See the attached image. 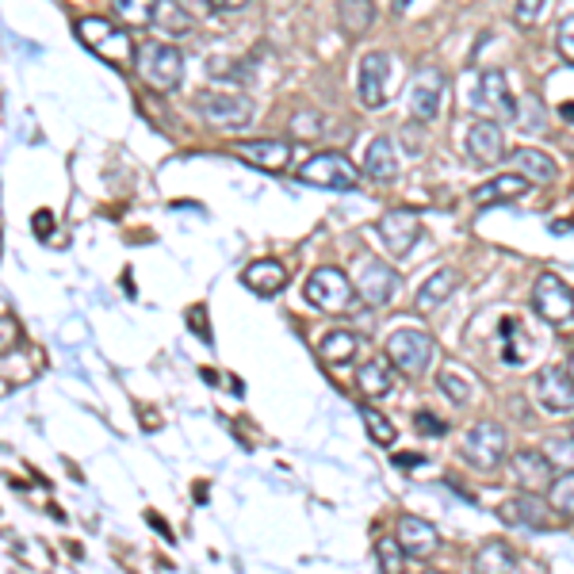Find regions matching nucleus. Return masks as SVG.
I'll list each match as a JSON object with an SVG mask.
<instances>
[{
	"mask_svg": "<svg viewBox=\"0 0 574 574\" xmlns=\"http://www.w3.org/2000/svg\"><path fill=\"white\" fill-rule=\"evenodd\" d=\"M77 38H81L100 61H107V66L115 69L135 66V43H130L123 23L104 20V15H84V20H77Z\"/></svg>",
	"mask_w": 574,
	"mask_h": 574,
	"instance_id": "1",
	"label": "nucleus"
},
{
	"mask_svg": "<svg viewBox=\"0 0 574 574\" xmlns=\"http://www.w3.org/2000/svg\"><path fill=\"white\" fill-rule=\"evenodd\" d=\"M135 69L150 89L173 92L184 81V54L169 43H146L135 50Z\"/></svg>",
	"mask_w": 574,
	"mask_h": 574,
	"instance_id": "2",
	"label": "nucleus"
},
{
	"mask_svg": "<svg viewBox=\"0 0 574 574\" xmlns=\"http://www.w3.org/2000/svg\"><path fill=\"white\" fill-rule=\"evenodd\" d=\"M433 356H437V345H433L429 333L399 330L387 337V360H391V368H399L402 376H410V379L425 376Z\"/></svg>",
	"mask_w": 574,
	"mask_h": 574,
	"instance_id": "3",
	"label": "nucleus"
},
{
	"mask_svg": "<svg viewBox=\"0 0 574 574\" xmlns=\"http://www.w3.org/2000/svg\"><path fill=\"white\" fill-rule=\"evenodd\" d=\"M196 112L215 130H242L253 119V100L238 96V92H199Z\"/></svg>",
	"mask_w": 574,
	"mask_h": 574,
	"instance_id": "4",
	"label": "nucleus"
},
{
	"mask_svg": "<svg viewBox=\"0 0 574 574\" xmlns=\"http://www.w3.org/2000/svg\"><path fill=\"white\" fill-rule=\"evenodd\" d=\"M299 181L325 192H353L356 184H360V173H356V165L345 153H318V158L302 161Z\"/></svg>",
	"mask_w": 574,
	"mask_h": 574,
	"instance_id": "5",
	"label": "nucleus"
},
{
	"mask_svg": "<svg viewBox=\"0 0 574 574\" xmlns=\"http://www.w3.org/2000/svg\"><path fill=\"white\" fill-rule=\"evenodd\" d=\"M509 456V437L498 422H479L475 429L463 437V460L479 471H498Z\"/></svg>",
	"mask_w": 574,
	"mask_h": 574,
	"instance_id": "6",
	"label": "nucleus"
},
{
	"mask_svg": "<svg viewBox=\"0 0 574 574\" xmlns=\"http://www.w3.org/2000/svg\"><path fill=\"white\" fill-rule=\"evenodd\" d=\"M307 299L314 302L318 310H325V314H345V310H353V299H356V287L348 280L341 268H314L307 280Z\"/></svg>",
	"mask_w": 574,
	"mask_h": 574,
	"instance_id": "7",
	"label": "nucleus"
},
{
	"mask_svg": "<svg viewBox=\"0 0 574 574\" xmlns=\"http://www.w3.org/2000/svg\"><path fill=\"white\" fill-rule=\"evenodd\" d=\"M471 107L494 123L517 119V100H514V92H509V81L502 69H486V73L479 77L475 92H471Z\"/></svg>",
	"mask_w": 574,
	"mask_h": 574,
	"instance_id": "8",
	"label": "nucleus"
},
{
	"mask_svg": "<svg viewBox=\"0 0 574 574\" xmlns=\"http://www.w3.org/2000/svg\"><path fill=\"white\" fill-rule=\"evenodd\" d=\"M356 295H360L364 302H371V307H387V302L399 295V273H394L391 265H383V261H376V257H368V261H360L356 265Z\"/></svg>",
	"mask_w": 574,
	"mask_h": 574,
	"instance_id": "9",
	"label": "nucleus"
},
{
	"mask_svg": "<svg viewBox=\"0 0 574 574\" xmlns=\"http://www.w3.org/2000/svg\"><path fill=\"white\" fill-rule=\"evenodd\" d=\"M532 310H537L544 322L567 325L574 318V291L560 280V276L544 273L537 280V287H532Z\"/></svg>",
	"mask_w": 574,
	"mask_h": 574,
	"instance_id": "10",
	"label": "nucleus"
},
{
	"mask_svg": "<svg viewBox=\"0 0 574 574\" xmlns=\"http://www.w3.org/2000/svg\"><path fill=\"white\" fill-rule=\"evenodd\" d=\"M391 54L387 50H371L360 58V84H356V92H360V104L368 107H383L387 96H391Z\"/></svg>",
	"mask_w": 574,
	"mask_h": 574,
	"instance_id": "11",
	"label": "nucleus"
},
{
	"mask_svg": "<svg viewBox=\"0 0 574 574\" xmlns=\"http://www.w3.org/2000/svg\"><path fill=\"white\" fill-rule=\"evenodd\" d=\"M440 100H445V73L437 66H422L410 84V112L417 123H433L440 115Z\"/></svg>",
	"mask_w": 574,
	"mask_h": 574,
	"instance_id": "12",
	"label": "nucleus"
},
{
	"mask_svg": "<svg viewBox=\"0 0 574 574\" xmlns=\"http://www.w3.org/2000/svg\"><path fill=\"white\" fill-rule=\"evenodd\" d=\"M376 230L394 257H406L417 245V238H422V219H417V211H410V207H394V211H387L383 219H379Z\"/></svg>",
	"mask_w": 574,
	"mask_h": 574,
	"instance_id": "13",
	"label": "nucleus"
},
{
	"mask_svg": "<svg viewBox=\"0 0 574 574\" xmlns=\"http://www.w3.org/2000/svg\"><path fill=\"white\" fill-rule=\"evenodd\" d=\"M498 517L506 525H517V529H552L555 525V514L537 491H521L517 498L502 502L498 506Z\"/></svg>",
	"mask_w": 574,
	"mask_h": 574,
	"instance_id": "14",
	"label": "nucleus"
},
{
	"mask_svg": "<svg viewBox=\"0 0 574 574\" xmlns=\"http://www.w3.org/2000/svg\"><path fill=\"white\" fill-rule=\"evenodd\" d=\"M532 391L548 414H574V379L567 376V368H540Z\"/></svg>",
	"mask_w": 574,
	"mask_h": 574,
	"instance_id": "15",
	"label": "nucleus"
},
{
	"mask_svg": "<svg viewBox=\"0 0 574 574\" xmlns=\"http://www.w3.org/2000/svg\"><path fill=\"white\" fill-rule=\"evenodd\" d=\"M234 158H242L245 165H257L265 173H280L291 161V142H280V138H257V142H238L230 146Z\"/></svg>",
	"mask_w": 574,
	"mask_h": 574,
	"instance_id": "16",
	"label": "nucleus"
},
{
	"mask_svg": "<svg viewBox=\"0 0 574 574\" xmlns=\"http://www.w3.org/2000/svg\"><path fill=\"white\" fill-rule=\"evenodd\" d=\"M468 153L471 161H479V165H498V161H506V135H502V127L494 119H479L475 127L468 130Z\"/></svg>",
	"mask_w": 574,
	"mask_h": 574,
	"instance_id": "17",
	"label": "nucleus"
},
{
	"mask_svg": "<svg viewBox=\"0 0 574 574\" xmlns=\"http://www.w3.org/2000/svg\"><path fill=\"white\" fill-rule=\"evenodd\" d=\"M509 468H514V479L521 483V491H548L555 479V463L548 460L544 452H537V448H525V452H514V460H509Z\"/></svg>",
	"mask_w": 574,
	"mask_h": 574,
	"instance_id": "18",
	"label": "nucleus"
},
{
	"mask_svg": "<svg viewBox=\"0 0 574 574\" xmlns=\"http://www.w3.org/2000/svg\"><path fill=\"white\" fill-rule=\"evenodd\" d=\"M399 544L406 555H414V560H429L433 552H437V529H433L429 521H422V517H399Z\"/></svg>",
	"mask_w": 574,
	"mask_h": 574,
	"instance_id": "19",
	"label": "nucleus"
},
{
	"mask_svg": "<svg viewBox=\"0 0 574 574\" xmlns=\"http://www.w3.org/2000/svg\"><path fill=\"white\" fill-rule=\"evenodd\" d=\"M525 192H529V181H525L521 173H498L491 184L471 192V199H475L479 207H491V204H509V199L525 196Z\"/></svg>",
	"mask_w": 574,
	"mask_h": 574,
	"instance_id": "20",
	"label": "nucleus"
},
{
	"mask_svg": "<svg viewBox=\"0 0 574 574\" xmlns=\"http://www.w3.org/2000/svg\"><path fill=\"white\" fill-rule=\"evenodd\" d=\"M242 284L268 299V295L287 287V265H280V261H253V265L242 273Z\"/></svg>",
	"mask_w": 574,
	"mask_h": 574,
	"instance_id": "21",
	"label": "nucleus"
},
{
	"mask_svg": "<svg viewBox=\"0 0 574 574\" xmlns=\"http://www.w3.org/2000/svg\"><path fill=\"white\" fill-rule=\"evenodd\" d=\"M506 158L529 184H552L555 173H560L555 161L548 158V153H540V150H514V153H506Z\"/></svg>",
	"mask_w": 574,
	"mask_h": 574,
	"instance_id": "22",
	"label": "nucleus"
},
{
	"mask_svg": "<svg viewBox=\"0 0 574 574\" xmlns=\"http://www.w3.org/2000/svg\"><path fill=\"white\" fill-rule=\"evenodd\" d=\"M456 287H460V273H456V268H440V273H433L429 280L422 284V291H417V310H437L440 302L452 299Z\"/></svg>",
	"mask_w": 574,
	"mask_h": 574,
	"instance_id": "23",
	"label": "nucleus"
},
{
	"mask_svg": "<svg viewBox=\"0 0 574 574\" xmlns=\"http://www.w3.org/2000/svg\"><path fill=\"white\" fill-rule=\"evenodd\" d=\"M364 173L376 176V181L399 176V153H394L391 138H376V142L364 150Z\"/></svg>",
	"mask_w": 574,
	"mask_h": 574,
	"instance_id": "24",
	"label": "nucleus"
},
{
	"mask_svg": "<svg viewBox=\"0 0 574 574\" xmlns=\"http://www.w3.org/2000/svg\"><path fill=\"white\" fill-rule=\"evenodd\" d=\"M356 387H360L368 399H383L391 394L394 387V371H391V360H368L356 368Z\"/></svg>",
	"mask_w": 574,
	"mask_h": 574,
	"instance_id": "25",
	"label": "nucleus"
},
{
	"mask_svg": "<svg viewBox=\"0 0 574 574\" xmlns=\"http://www.w3.org/2000/svg\"><path fill=\"white\" fill-rule=\"evenodd\" d=\"M153 23H158L165 35H188V31L196 27V20H192V12L181 0H158V4H153Z\"/></svg>",
	"mask_w": 574,
	"mask_h": 574,
	"instance_id": "26",
	"label": "nucleus"
},
{
	"mask_svg": "<svg viewBox=\"0 0 574 574\" xmlns=\"http://www.w3.org/2000/svg\"><path fill=\"white\" fill-rule=\"evenodd\" d=\"M337 15H341V27H345V35H364V31L376 23V4L371 0H341L337 4Z\"/></svg>",
	"mask_w": 574,
	"mask_h": 574,
	"instance_id": "27",
	"label": "nucleus"
},
{
	"mask_svg": "<svg viewBox=\"0 0 574 574\" xmlns=\"http://www.w3.org/2000/svg\"><path fill=\"white\" fill-rule=\"evenodd\" d=\"M475 571H498V574L517 571L514 548L502 544V540H491V544H483V548H479V555H475Z\"/></svg>",
	"mask_w": 574,
	"mask_h": 574,
	"instance_id": "28",
	"label": "nucleus"
},
{
	"mask_svg": "<svg viewBox=\"0 0 574 574\" xmlns=\"http://www.w3.org/2000/svg\"><path fill=\"white\" fill-rule=\"evenodd\" d=\"M356 348H360V337L356 333H348V330H333L330 337L322 341V360L325 364H348L356 356Z\"/></svg>",
	"mask_w": 574,
	"mask_h": 574,
	"instance_id": "29",
	"label": "nucleus"
},
{
	"mask_svg": "<svg viewBox=\"0 0 574 574\" xmlns=\"http://www.w3.org/2000/svg\"><path fill=\"white\" fill-rule=\"evenodd\" d=\"M437 387L445 391L448 402H456V406H468V402H471V379L460 376L456 368H445V371H440V376H437Z\"/></svg>",
	"mask_w": 574,
	"mask_h": 574,
	"instance_id": "30",
	"label": "nucleus"
},
{
	"mask_svg": "<svg viewBox=\"0 0 574 574\" xmlns=\"http://www.w3.org/2000/svg\"><path fill=\"white\" fill-rule=\"evenodd\" d=\"M153 4H158V0H112L115 15H119L123 23H130V27H146V23L153 20Z\"/></svg>",
	"mask_w": 574,
	"mask_h": 574,
	"instance_id": "31",
	"label": "nucleus"
},
{
	"mask_svg": "<svg viewBox=\"0 0 574 574\" xmlns=\"http://www.w3.org/2000/svg\"><path fill=\"white\" fill-rule=\"evenodd\" d=\"M364 429L371 433V440H376V445H394V437H399V429H394L391 422H387V414H379V410H371V406H364Z\"/></svg>",
	"mask_w": 574,
	"mask_h": 574,
	"instance_id": "32",
	"label": "nucleus"
},
{
	"mask_svg": "<svg viewBox=\"0 0 574 574\" xmlns=\"http://www.w3.org/2000/svg\"><path fill=\"white\" fill-rule=\"evenodd\" d=\"M552 506L560 509V517H574V468L552 483Z\"/></svg>",
	"mask_w": 574,
	"mask_h": 574,
	"instance_id": "33",
	"label": "nucleus"
},
{
	"mask_svg": "<svg viewBox=\"0 0 574 574\" xmlns=\"http://www.w3.org/2000/svg\"><path fill=\"white\" fill-rule=\"evenodd\" d=\"M376 555H379V571H387V574H399L402 571V560H406V552H402L399 540H379Z\"/></svg>",
	"mask_w": 574,
	"mask_h": 574,
	"instance_id": "34",
	"label": "nucleus"
},
{
	"mask_svg": "<svg viewBox=\"0 0 574 574\" xmlns=\"http://www.w3.org/2000/svg\"><path fill=\"white\" fill-rule=\"evenodd\" d=\"M517 322H502V341H506V345H502V360L506 364H521L525 360V337L517 341Z\"/></svg>",
	"mask_w": 574,
	"mask_h": 574,
	"instance_id": "35",
	"label": "nucleus"
},
{
	"mask_svg": "<svg viewBox=\"0 0 574 574\" xmlns=\"http://www.w3.org/2000/svg\"><path fill=\"white\" fill-rule=\"evenodd\" d=\"M414 429L422 433V437H445V433H448V425L440 422L437 414H429V410H422V414L414 417Z\"/></svg>",
	"mask_w": 574,
	"mask_h": 574,
	"instance_id": "36",
	"label": "nucleus"
},
{
	"mask_svg": "<svg viewBox=\"0 0 574 574\" xmlns=\"http://www.w3.org/2000/svg\"><path fill=\"white\" fill-rule=\"evenodd\" d=\"M548 460L552 463H567V468H574V437L567 440V437H555L552 445H548Z\"/></svg>",
	"mask_w": 574,
	"mask_h": 574,
	"instance_id": "37",
	"label": "nucleus"
},
{
	"mask_svg": "<svg viewBox=\"0 0 574 574\" xmlns=\"http://www.w3.org/2000/svg\"><path fill=\"white\" fill-rule=\"evenodd\" d=\"M548 4H552V0H517V8H514L517 23H537Z\"/></svg>",
	"mask_w": 574,
	"mask_h": 574,
	"instance_id": "38",
	"label": "nucleus"
},
{
	"mask_svg": "<svg viewBox=\"0 0 574 574\" xmlns=\"http://www.w3.org/2000/svg\"><path fill=\"white\" fill-rule=\"evenodd\" d=\"M291 130H295V135H307V138H318V130H322V127H318V115L314 112H307V115H295V119H291Z\"/></svg>",
	"mask_w": 574,
	"mask_h": 574,
	"instance_id": "39",
	"label": "nucleus"
},
{
	"mask_svg": "<svg viewBox=\"0 0 574 574\" xmlns=\"http://www.w3.org/2000/svg\"><path fill=\"white\" fill-rule=\"evenodd\" d=\"M15 341H20V325H15L12 318H0V353L15 348Z\"/></svg>",
	"mask_w": 574,
	"mask_h": 574,
	"instance_id": "40",
	"label": "nucleus"
},
{
	"mask_svg": "<svg viewBox=\"0 0 574 574\" xmlns=\"http://www.w3.org/2000/svg\"><path fill=\"white\" fill-rule=\"evenodd\" d=\"M560 54L567 61H574V15L571 20H563V27H560Z\"/></svg>",
	"mask_w": 574,
	"mask_h": 574,
	"instance_id": "41",
	"label": "nucleus"
},
{
	"mask_svg": "<svg viewBox=\"0 0 574 574\" xmlns=\"http://www.w3.org/2000/svg\"><path fill=\"white\" fill-rule=\"evenodd\" d=\"M188 322H192V330H196L199 337L211 341V330H207V310H204V307H192V310H188Z\"/></svg>",
	"mask_w": 574,
	"mask_h": 574,
	"instance_id": "42",
	"label": "nucleus"
},
{
	"mask_svg": "<svg viewBox=\"0 0 574 574\" xmlns=\"http://www.w3.org/2000/svg\"><path fill=\"white\" fill-rule=\"evenodd\" d=\"M31 227H35V234H38V238H50V230H54V215H50V211H38L35 219H31Z\"/></svg>",
	"mask_w": 574,
	"mask_h": 574,
	"instance_id": "43",
	"label": "nucleus"
},
{
	"mask_svg": "<svg viewBox=\"0 0 574 574\" xmlns=\"http://www.w3.org/2000/svg\"><path fill=\"white\" fill-rule=\"evenodd\" d=\"M215 8H227V12H234V8H242V4H250V0H211Z\"/></svg>",
	"mask_w": 574,
	"mask_h": 574,
	"instance_id": "44",
	"label": "nucleus"
},
{
	"mask_svg": "<svg viewBox=\"0 0 574 574\" xmlns=\"http://www.w3.org/2000/svg\"><path fill=\"white\" fill-rule=\"evenodd\" d=\"M406 4H410V0H394V15H399V12H406Z\"/></svg>",
	"mask_w": 574,
	"mask_h": 574,
	"instance_id": "45",
	"label": "nucleus"
},
{
	"mask_svg": "<svg viewBox=\"0 0 574 574\" xmlns=\"http://www.w3.org/2000/svg\"><path fill=\"white\" fill-rule=\"evenodd\" d=\"M567 376H571V379H574V353H571V356H567Z\"/></svg>",
	"mask_w": 574,
	"mask_h": 574,
	"instance_id": "46",
	"label": "nucleus"
},
{
	"mask_svg": "<svg viewBox=\"0 0 574 574\" xmlns=\"http://www.w3.org/2000/svg\"><path fill=\"white\" fill-rule=\"evenodd\" d=\"M571 437H574V422H571Z\"/></svg>",
	"mask_w": 574,
	"mask_h": 574,
	"instance_id": "47",
	"label": "nucleus"
}]
</instances>
